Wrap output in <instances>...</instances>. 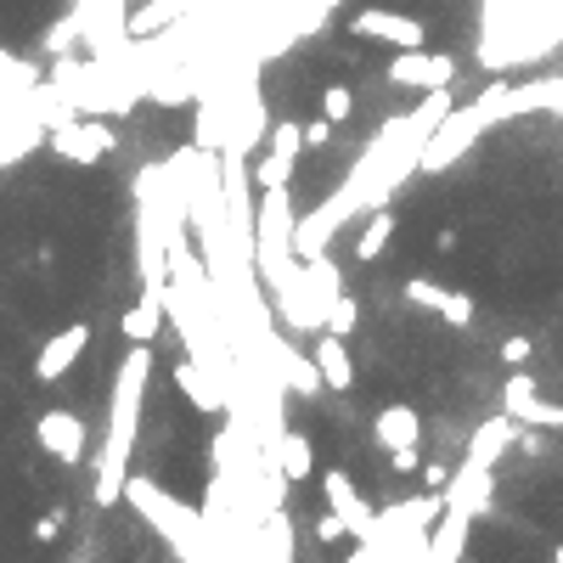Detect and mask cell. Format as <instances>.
<instances>
[{
    "label": "cell",
    "instance_id": "ac0fdd59",
    "mask_svg": "<svg viewBox=\"0 0 563 563\" xmlns=\"http://www.w3.org/2000/svg\"><path fill=\"white\" fill-rule=\"evenodd\" d=\"M175 389L186 394L197 412H220V394H215V383L204 372H197V360H175Z\"/></svg>",
    "mask_w": 563,
    "mask_h": 563
},
{
    "label": "cell",
    "instance_id": "5bb4252c",
    "mask_svg": "<svg viewBox=\"0 0 563 563\" xmlns=\"http://www.w3.org/2000/svg\"><path fill=\"white\" fill-rule=\"evenodd\" d=\"M158 327H163V287H147L142 299L119 316V333H124L130 344H152Z\"/></svg>",
    "mask_w": 563,
    "mask_h": 563
},
{
    "label": "cell",
    "instance_id": "9a60e30c",
    "mask_svg": "<svg viewBox=\"0 0 563 563\" xmlns=\"http://www.w3.org/2000/svg\"><path fill=\"white\" fill-rule=\"evenodd\" d=\"M316 372H321V383L327 389H355V367H350V350H344V339L339 333H321L316 339Z\"/></svg>",
    "mask_w": 563,
    "mask_h": 563
},
{
    "label": "cell",
    "instance_id": "ffe728a7",
    "mask_svg": "<svg viewBox=\"0 0 563 563\" xmlns=\"http://www.w3.org/2000/svg\"><path fill=\"white\" fill-rule=\"evenodd\" d=\"M175 12H181V0H152L147 12L130 17V35H152V28H158V23H170Z\"/></svg>",
    "mask_w": 563,
    "mask_h": 563
},
{
    "label": "cell",
    "instance_id": "7c38bea8",
    "mask_svg": "<svg viewBox=\"0 0 563 563\" xmlns=\"http://www.w3.org/2000/svg\"><path fill=\"white\" fill-rule=\"evenodd\" d=\"M321 495H327V507H333V513L350 524V536H367V529L378 524L372 502L355 490V479H350L344 468H327V474H321Z\"/></svg>",
    "mask_w": 563,
    "mask_h": 563
},
{
    "label": "cell",
    "instance_id": "d6986e66",
    "mask_svg": "<svg viewBox=\"0 0 563 563\" xmlns=\"http://www.w3.org/2000/svg\"><path fill=\"white\" fill-rule=\"evenodd\" d=\"M360 327V305L350 299V293H333V305H327V333H339V339H350Z\"/></svg>",
    "mask_w": 563,
    "mask_h": 563
},
{
    "label": "cell",
    "instance_id": "ba28073f",
    "mask_svg": "<svg viewBox=\"0 0 563 563\" xmlns=\"http://www.w3.org/2000/svg\"><path fill=\"white\" fill-rule=\"evenodd\" d=\"M389 85H406V90H445L456 79V57L445 51H428V46H412V51H394V62L383 69Z\"/></svg>",
    "mask_w": 563,
    "mask_h": 563
},
{
    "label": "cell",
    "instance_id": "83f0119b",
    "mask_svg": "<svg viewBox=\"0 0 563 563\" xmlns=\"http://www.w3.org/2000/svg\"><path fill=\"white\" fill-rule=\"evenodd\" d=\"M552 558H558V563H563V541H558V547H552Z\"/></svg>",
    "mask_w": 563,
    "mask_h": 563
},
{
    "label": "cell",
    "instance_id": "4fadbf2b",
    "mask_svg": "<svg viewBox=\"0 0 563 563\" xmlns=\"http://www.w3.org/2000/svg\"><path fill=\"white\" fill-rule=\"evenodd\" d=\"M119 147V136L108 124H57L51 130V152H62V158H74V163H96L102 152H113Z\"/></svg>",
    "mask_w": 563,
    "mask_h": 563
},
{
    "label": "cell",
    "instance_id": "7402d4cb",
    "mask_svg": "<svg viewBox=\"0 0 563 563\" xmlns=\"http://www.w3.org/2000/svg\"><path fill=\"white\" fill-rule=\"evenodd\" d=\"M495 355H502V367L513 372V367H529V355H536V344H529L524 333H513V339H502V350H495Z\"/></svg>",
    "mask_w": 563,
    "mask_h": 563
},
{
    "label": "cell",
    "instance_id": "cb8c5ba5",
    "mask_svg": "<svg viewBox=\"0 0 563 563\" xmlns=\"http://www.w3.org/2000/svg\"><path fill=\"white\" fill-rule=\"evenodd\" d=\"M316 536H321V541H339V536H350V524H344L333 507H327V513L316 518Z\"/></svg>",
    "mask_w": 563,
    "mask_h": 563
},
{
    "label": "cell",
    "instance_id": "5b68a950",
    "mask_svg": "<svg viewBox=\"0 0 563 563\" xmlns=\"http://www.w3.org/2000/svg\"><path fill=\"white\" fill-rule=\"evenodd\" d=\"M85 417L79 412H69V406H46L40 417H35V445L57 462V468H79L85 462Z\"/></svg>",
    "mask_w": 563,
    "mask_h": 563
},
{
    "label": "cell",
    "instance_id": "30bf717a",
    "mask_svg": "<svg viewBox=\"0 0 563 563\" xmlns=\"http://www.w3.org/2000/svg\"><path fill=\"white\" fill-rule=\"evenodd\" d=\"M90 350V321H74V327H62V333H51L35 355V378L40 383H57V378H69L74 372V360Z\"/></svg>",
    "mask_w": 563,
    "mask_h": 563
},
{
    "label": "cell",
    "instance_id": "7a4b0ae2",
    "mask_svg": "<svg viewBox=\"0 0 563 563\" xmlns=\"http://www.w3.org/2000/svg\"><path fill=\"white\" fill-rule=\"evenodd\" d=\"M490 119L479 113V102H468V108H451L435 130H428V142H423V163H417V175H435V170H451V163L468 152L474 142H479V130H485Z\"/></svg>",
    "mask_w": 563,
    "mask_h": 563
},
{
    "label": "cell",
    "instance_id": "484cf974",
    "mask_svg": "<svg viewBox=\"0 0 563 563\" xmlns=\"http://www.w3.org/2000/svg\"><path fill=\"white\" fill-rule=\"evenodd\" d=\"M57 529H62V513H46V518H35V541H57Z\"/></svg>",
    "mask_w": 563,
    "mask_h": 563
},
{
    "label": "cell",
    "instance_id": "4316f807",
    "mask_svg": "<svg viewBox=\"0 0 563 563\" xmlns=\"http://www.w3.org/2000/svg\"><path fill=\"white\" fill-rule=\"evenodd\" d=\"M456 243H462V231H456V225H440V231H435V248H440V254H451Z\"/></svg>",
    "mask_w": 563,
    "mask_h": 563
},
{
    "label": "cell",
    "instance_id": "d4e9b609",
    "mask_svg": "<svg viewBox=\"0 0 563 563\" xmlns=\"http://www.w3.org/2000/svg\"><path fill=\"white\" fill-rule=\"evenodd\" d=\"M423 485H428V490H445V485H451V468H445V462H423Z\"/></svg>",
    "mask_w": 563,
    "mask_h": 563
},
{
    "label": "cell",
    "instance_id": "8992f818",
    "mask_svg": "<svg viewBox=\"0 0 563 563\" xmlns=\"http://www.w3.org/2000/svg\"><path fill=\"white\" fill-rule=\"evenodd\" d=\"M485 119H518V113H536V108H563V79H536V85H490L474 96Z\"/></svg>",
    "mask_w": 563,
    "mask_h": 563
},
{
    "label": "cell",
    "instance_id": "8fae6325",
    "mask_svg": "<svg viewBox=\"0 0 563 563\" xmlns=\"http://www.w3.org/2000/svg\"><path fill=\"white\" fill-rule=\"evenodd\" d=\"M406 299H412L417 310H435V316L451 321V327H474V316H479V305H474L462 287H440V282H428V277H412V282H406Z\"/></svg>",
    "mask_w": 563,
    "mask_h": 563
},
{
    "label": "cell",
    "instance_id": "2e32d148",
    "mask_svg": "<svg viewBox=\"0 0 563 563\" xmlns=\"http://www.w3.org/2000/svg\"><path fill=\"white\" fill-rule=\"evenodd\" d=\"M389 243H394V215H389V204H378L367 220H360V231H355V259L372 265V259H383Z\"/></svg>",
    "mask_w": 563,
    "mask_h": 563
},
{
    "label": "cell",
    "instance_id": "44dd1931",
    "mask_svg": "<svg viewBox=\"0 0 563 563\" xmlns=\"http://www.w3.org/2000/svg\"><path fill=\"white\" fill-rule=\"evenodd\" d=\"M321 113L333 119V124H344V119L355 113V90H350V85H327V90H321Z\"/></svg>",
    "mask_w": 563,
    "mask_h": 563
},
{
    "label": "cell",
    "instance_id": "603a6c76",
    "mask_svg": "<svg viewBox=\"0 0 563 563\" xmlns=\"http://www.w3.org/2000/svg\"><path fill=\"white\" fill-rule=\"evenodd\" d=\"M333 130H339V124L327 119V113H321V119H310V124H305V152H321V147H333Z\"/></svg>",
    "mask_w": 563,
    "mask_h": 563
},
{
    "label": "cell",
    "instance_id": "52a82bcc",
    "mask_svg": "<svg viewBox=\"0 0 563 563\" xmlns=\"http://www.w3.org/2000/svg\"><path fill=\"white\" fill-rule=\"evenodd\" d=\"M350 35H355V40L394 46V51H412V46H428V23H423V17H406V12H389V7H360V12L350 17Z\"/></svg>",
    "mask_w": 563,
    "mask_h": 563
},
{
    "label": "cell",
    "instance_id": "6da1fadb",
    "mask_svg": "<svg viewBox=\"0 0 563 563\" xmlns=\"http://www.w3.org/2000/svg\"><path fill=\"white\" fill-rule=\"evenodd\" d=\"M152 372V350L136 344L124 355V367L113 378V423H108V451H102V468H96V502L113 507L124 495L130 479V445H136V423H142V389Z\"/></svg>",
    "mask_w": 563,
    "mask_h": 563
},
{
    "label": "cell",
    "instance_id": "e0dca14e",
    "mask_svg": "<svg viewBox=\"0 0 563 563\" xmlns=\"http://www.w3.org/2000/svg\"><path fill=\"white\" fill-rule=\"evenodd\" d=\"M277 462H282L287 485H299V479L316 474V445H310L305 435H282V440H277Z\"/></svg>",
    "mask_w": 563,
    "mask_h": 563
},
{
    "label": "cell",
    "instance_id": "3957f363",
    "mask_svg": "<svg viewBox=\"0 0 563 563\" xmlns=\"http://www.w3.org/2000/svg\"><path fill=\"white\" fill-rule=\"evenodd\" d=\"M124 495H130V502H136V507H142L175 547L204 552V547H197V541H204V524H197V513H186L181 502H170V495H163L152 479H136V474H130V479H124Z\"/></svg>",
    "mask_w": 563,
    "mask_h": 563
},
{
    "label": "cell",
    "instance_id": "9c48e42d",
    "mask_svg": "<svg viewBox=\"0 0 563 563\" xmlns=\"http://www.w3.org/2000/svg\"><path fill=\"white\" fill-rule=\"evenodd\" d=\"M299 152H305V124L282 119V124L271 130V152H265V158L254 163V186H259V192H271V186H293V163H299Z\"/></svg>",
    "mask_w": 563,
    "mask_h": 563
},
{
    "label": "cell",
    "instance_id": "277c9868",
    "mask_svg": "<svg viewBox=\"0 0 563 563\" xmlns=\"http://www.w3.org/2000/svg\"><path fill=\"white\" fill-rule=\"evenodd\" d=\"M372 440L389 451V468H394V474L423 468V456H417V445H423V417H417V406L389 401V406L372 417Z\"/></svg>",
    "mask_w": 563,
    "mask_h": 563
}]
</instances>
